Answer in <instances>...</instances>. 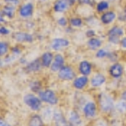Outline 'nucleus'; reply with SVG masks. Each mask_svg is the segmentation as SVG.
<instances>
[{"label":"nucleus","mask_w":126,"mask_h":126,"mask_svg":"<svg viewBox=\"0 0 126 126\" xmlns=\"http://www.w3.org/2000/svg\"><path fill=\"white\" fill-rule=\"evenodd\" d=\"M82 3L86 5H91L92 4V0H81Z\"/></svg>","instance_id":"34"},{"label":"nucleus","mask_w":126,"mask_h":126,"mask_svg":"<svg viewBox=\"0 0 126 126\" xmlns=\"http://www.w3.org/2000/svg\"><path fill=\"white\" fill-rule=\"evenodd\" d=\"M111 1H113V0H111Z\"/></svg>","instance_id":"40"},{"label":"nucleus","mask_w":126,"mask_h":126,"mask_svg":"<svg viewBox=\"0 0 126 126\" xmlns=\"http://www.w3.org/2000/svg\"><path fill=\"white\" fill-rule=\"evenodd\" d=\"M3 22H4V19H3V15H2V14L0 13V23H3Z\"/></svg>","instance_id":"39"},{"label":"nucleus","mask_w":126,"mask_h":126,"mask_svg":"<svg viewBox=\"0 0 126 126\" xmlns=\"http://www.w3.org/2000/svg\"><path fill=\"white\" fill-rule=\"evenodd\" d=\"M29 126H43V121L39 115H34L30 118Z\"/></svg>","instance_id":"24"},{"label":"nucleus","mask_w":126,"mask_h":126,"mask_svg":"<svg viewBox=\"0 0 126 126\" xmlns=\"http://www.w3.org/2000/svg\"><path fill=\"white\" fill-rule=\"evenodd\" d=\"M3 12V15L7 16L8 18L11 19L15 16V9L14 6H11V5H8V6H5L4 8L2 10Z\"/></svg>","instance_id":"23"},{"label":"nucleus","mask_w":126,"mask_h":126,"mask_svg":"<svg viewBox=\"0 0 126 126\" xmlns=\"http://www.w3.org/2000/svg\"><path fill=\"white\" fill-rule=\"evenodd\" d=\"M39 97L40 100L49 104L55 105L58 103V97H56V93L52 90H45L42 92H39Z\"/></svg>","instance_id":"5"},{"label":"nucleus","mask_w":126,"mask_h":126,"mask_svg":"<svg viewBox=\"0 0 126 126\" xmlns=\"http://www.w3.org/2000/svg\"><path fill=\"white\" fill-rule=\"evenodd\" d=\"M9 33V30L6 29L5 27H1L0 28V34H8Z\"/></svg>","instance_id":"32"},{"label":"nucleus","mask_w":126,"mask_h":126,"mask_svg":"<svg viewBox=\"0 0 126 126\" xmlns=\"http://www.w3.org/2000/svg\"><path fill=\"white\" fill-rule=\"evenodd\" d=\"M41 61H40L39 59H35L32 62H30L27 66H26V72H36L40 70V66H41V63H40Z\"/></svg>","instance_id":"20"},{"label":"nucleus","mask_w":126,"mask_h":126,"mask_svg":"<svg viewBox=\"0 0 126 126\" xmlns=\"http://www.w3.org/2000/svg\"><path fill=\"white\" fill-rule=\"evenodd\" d=\"M117 15L114 11H107L101 15L100 20L103 24H109L114 21Z\"/></svg>","instance_id":"15"},{"label":"nucleus","mask_w":126,"mask_h":126,"mask_svg":"<svg viewBox=\"0 0 126 126\" xmlns=\"http://www.w3.org/2000/svg\"><path fill=\"white\" fill-rule=\"evenodd\" d=\"M13 38L18 42H32L34 40L33 36L29 33L25 32H18L15 33L13 35Z\"/></svg>","instance_id":"14"},{"label":"nucleus","mask_w":126,"mask_h":126,"mask_svg":"<svg viewBox=\"0 0 126 126\" xmlns=\"http://www.w3.org/2000/svg\"><path fill=\"white\" fill-rule=\"evenodd\" d=\"M70 45V42L67 39H64V38H56L54 39L51 42V48L54 50H60L63 48H66Z\"/></svg>","instance_id":"8"},{"label":"nucleus","mask_w":126,"mask_h":126,"mask_svg":"<svg viewBox=\"0 0 126 126\" xmlns=\"http://www.w3.org/2000/svg\"><path fill=\"white\" fill-rule=\"evenodd\" d=\"M124 34H125V32H124L123 28L120 27V26L115 25L109 30V32H108V37L119 38L121 36H123Z\"/></svg>","instance_id":"17"},{"label":"nucleus","mask_w":126,"mask_h":126,"mask_svg":"<svg viewBox=\"0 0 126 126\" xmlns=\"http://www.w3.org/2000/svg\"><path fill=\"white\" fill-rule=\"evenodd\" d=\"M121 99H124V100H126V89L121 94Z\"/></svg>","instance_id":"35"},{"label":"nucleus","mask_w":126,"mask_h":126,"mask_svg":"<svg viewBox=\"0 0 126 126\" xmlns=\"http://www.w3.org/2000/svg\"><path fill=\"white\" fill-rule=\"evenodd\" d=\"M96 8H97V11L98 12V13H102V12H104V11H106L107 9H109V2L105 1V0L100 1L97 4Z\"/></svg>","instance_id":"25"},{"label":"nucleus","mask_w":126,"mask_h":126,"mask_svg":"<svg viewBox=\"0 0 126 126\" xmlns=\"http://www.w3.org/2000/svg\"><path fill=\"white\" fill-rule=\"evenodd\" d=\"M89 82V79L87 76H80L78 78H75L73 80V87L78 90H82L87 86Z\"/></svg>","instance_id":"9"},{"label":"nucleus","mask_w":126,"mask_h":126,"mask_svg":"<svg viewBox=\"0 0 126 126\" xmlns=\"http://www.w3.org/2000/svg\"><path fill=\"white\" fill-rule=\"evenodd\" d=\"M106 82V77L102 73H97L91 78L90 84L93 87H99L103 85Z\"/></svg>","instance_id":"13"},{"label":"nucleus","mask_w":126,"mask_h":126,"mask_svg":"<svg viewBox=\"0 0 126 126\" xmlns=\"http://www.w3.org/2000/svg\"><path fill=\"white\" fill-rule=\"evenodd\" d=\"M114 109H116V111L119 112V113L125 114L126 113V100L121 99V100L118 101V102L115 103Z\"/></svg>","instance_id":"22"},{"label":"nucleus","mask_w":126,"mask_h":126,"mask_svg":"<svg viewBox=\"0 0 126 126\" xmlns=\"http://www.w3.org/2000/svg\"><path fill=\"white\" fill-rule=\"evenodd\" d=\"M13 52H14V54H15V55H18V54H19L20 53V50H19L18 48H14L13 49Z\"/></svg>","instance_id":"36"},{"label":"nucleus","mask_w":126,"mask_h":126,"mask_svg":"<svg viewBox=\"0 0 126 126\" xmlns=\"http://www.w3.org/2000/svg\"><path fill=\"white\" fill-rule=\"evenodd\" d=\"M109 73L113 78H115V79L120 78L124 74L123 66L119 62L113 63L110 67H109Z\"/></svg>","instance_id":"6"},{"label":"nucleus","mask_w":126,"mask_h":126,"mask_svg":"<svg viewBox=\"0 0 126 126\" xmlns=\"http://www.w3.org/2000/svg\"><path fill=\"white\" fill-rule=\"evenodd\" d=\"M53 9L57 13H62L68 9V3L66 0H56Z\"/></svg>","instance_id":"19"},{"label":"nucleus","mask_w":126,"mask_h":126,"mask_svg":"<svg viewBox=\"0 0 126 126\" xmlns=\"http://www.w3.org/2000/svg\"><path fill=\"white\" fill-rule=\"evenodd\" d=\"M97 105L93 101H88L84 104L82 108V113L87 119H94L97 114Z\"/></svg>","instance_id":"2"},{"label":"nucleus","mask_w":126,"mask_h":126,"mask_svg":"<svg viewBox=\"0 0 126 126\" xmlns=\"http://www.w3.org/2000/svg\"><path fill=\"white\" fill-rule=\"evenodd\" d=\"M53 119L56 126H72L67 119L64 117L61 112H55L53 115Z\"/></svg>","instance_id":"11"},{"label":"nucleus","mask_w":126,"mask_h":126,"mask_svg":"<svg viewBox=\"0 0 126 126\" xmlns=\"http://www.w3.org/2000/svg\"><path fill=\"white\" fill-rule=\"evenodd\" d=\"M65 59L61 54H56L54 57L53 62L50 65V70L52 72H59L61 68L64 66Z\"/></svg>","instance_id":"12"},{"label":"nucleus","mask_w":126,"mask_h":126,"mask_svg":"<svg viewBox=\"0 0 126 126\" xmlns=\"http://www.w3.org/2000/svg\"><path fill=\"white\" fill-rule=\"evenodd\" d=\"M57 23L59 24V25L64 27V26H66V24H67V20H66V18H60V19H58Z\"/></svg>","instance_id":"30"},{"label":"nucleus","mask_w":126,"mask_h":126,"mask_svg":"<svg viewBox=\"0 0 126 126\" xmlns=\"http://www.w3.org/2000/svg\"><path fill=\"white\" fill-rule=\"evenodd\" d=\"M54 60V56L51 52H45L41 56V64L44 67H50Z\"/></svg>","instance_id":"18"},{"label":"nucleus","mask_w":126,"mask_h":126,"mask_svg":"<svg viewBox=\"0 0 126 126\" xmlns=\"http://www.w3.org/2000/svg\"><path fill=\"white\" fill-rule=\"evenodd\" d=\"M119 44H120L122 48L126 49V37L123 38L122 40H120V43H119Z\"/></svg>","instance_id":"33"},{"label":"nucleus","mask_w":126,"mask_h":126,"mask_svg":"<svg viewBox=\"0 0 126 126\" xmlns=\"http://www.w3.org/2000/svg\"><path fill=\"white\" fill-rule=\"evenodd\" d=\"M78 71L82 76L88 77L93 72V65L91 62H89L87 60H83L78 66Z\"/></svg>","instance_id":"7"},{"label":"nucleus","mask_w":126,"mask_h":126,"mask_svg":"<svg viewBox=\"0 0 126 126\" xmlns=\"http://www.w3.org/2000/svg\"><path fill=\"white\" fill-rule=\"evenodd\" d=\"M86 35L87 36V37H89V38H92L93 37V36L95 35V31L93 30H88L86 32Z\"/></svg>","instance_id":"31"},{"label":"nucleus","mask_w":126,"mask_h":126,"mask_svg":"<svg viewBox=\"0 0 126 126\" xmlns=\"http://www.w3.org/2000/svg\"><path fill=\"white\" fill-rule=\"evenodd\" d=\"M0 126H10V125H9L8 124H6L5 122H3V120L0 119Z\"/></svg>","instance_id":"37"},{"label":"nucleus","mask_w":126,"mask_h":126,"mask_svg":"<svg viewBox=\"0 0 126 126\" xmlns=\"http://www.w3.org/2000/svg\"><path fill=\"white\" fill-rule=\"evenodd\" d=\"M109 53V52L105 50V49H99L96 53V57L99 59L104 58V57H106V56H108Z\"/></svg>","instance_id":"27"},{"label":"nucleus","mask_w":126,"mask_h":126,"mask_svg":"<svg viewBox=\"0 0 126 126\" xmlns=\"http://www.w3.org/2000/svg\"><path fill=\"white\" fill-rule=\"evenodd\" d=\"M68 121L72 126H82V119L81 118V115L76 110L70 111L68 114Z\"/></svg>","instance_id":"10"},{"label":"nucleus","mask_w":126,"mask_h":126,"mask_svg":"<svg viewBox=\"0 0 126 126\" xmlns=\"http://www.w3.org/2000/svg\"><path fill=\"white\" fill-rule=\"evenodd\" d=\"M102 40L98 38H95V37H92L88 40L87 41V46L90 50H97L102 46Z\"/></svg>","instance_id":"21"},{"label":"nucleus","mask_w":126,"mask_h":126,"mask_svg":"<svg viewBox=\"0 0 126 126\" xmlns=\"http://www.w3.org/2000/svg\"><path fill=\"white\" fill-rule=\"evenodd\" d=\"M33 12H34V6L32 3H26V4H24L20 8L19 15L23 18H28L33 15Z\"/></svg>","instance_id":"16"},{"label":"nucleus","mask_w":126,"mask_h":126,"mask_svg":"<svg viewBox=\"0 0 126 126\" xmlns=\"http://www.w3.org/2000/svg\"><path fill=\"white\" fill-rule=\"evenodd\" d=\"M30 89L33 90L34 92H39L40 89V84L39 82L35 81V82H33L30 84Z\"/></svg>","instance_id":"29"},{"label":"nucleus","mask_w":126,"mask_h":126,"mask_svg":"<svg viewBox=\"0 0 126 126\" xmlns=\"http://www.w3.org/2000/svg\"><path fill=\"white\" fill-rule=\"evenodd\" d=\"M8 50H9L8 44L5 43V42L0 41V56L5 55L8 52Z\"/></svg>","instance_id":"28"},{"label":"nucleus","mask_w":126,"mask_h":126,"mask_svg":"<svg viewBox=\"0 0 126 126\" xmlns=\"http://www.w3.org/2000/svg\"><path fill=\"white\" fill-rule=\"evenodd\" d=\"M66 2H67L68 3H76V2H78V1H79V0H66Z\"/></svg>","instance_id":"38"},{"label":"nucleus","mask_w":126,"mask_h":126,"mask_svg":"<svg viewBox=\"0 0 126 126\" xmlns=\"http://www.w3.org/2000/svg\"><path fill=\"white\" fill-rule=\"evenodd\" d=\"M97 105L103 113H109L114 109V99L109 93H101L97 95Z\"/></svg>","instance_id":"1"},{"label":"nucleus","mask_w":126,"mask_h":126,"mask_svg":"<svg viewBox=\"0 0 126 126\" xmlns=\"http://www.w3.org/2000/svg\"><path fill=\"white\" fill-rule=\"evenodd\" d=\"M82 19L81 18H72L70 19V24L73 27L79 28L82 25Z\"/></svg>","instance_id":"26"},{"label":"nucleus","mask_w":126,"mask_h":126,"mask_svg":"<svg viewBox=\"0 0 126 126\" xmlns=\"http://www.w3.org/2000/svg\"><path fill=\"white\" fill-rule=\"evenodd\" d=\"M24 102L34 111H38L41 107L40 98L34 96V94H26L24 97Z\"/></svg>","instance_id":"3"},{"label":"nucleus","mask_w":126,"mask_h":126,"mask_svg":"<svg viewBox=\"0 0 126 126\" xmlns=\"http://www.w3.org/2000/svg\"><path fill=\"white\" fill-rule=\"evenodd\" d=\"M58 78L63 81H72L76 78V72L70 66H63L58 72Z\"/></svg>","instance_id":"4"}]
</instances>
